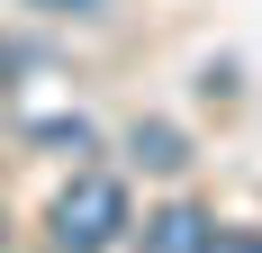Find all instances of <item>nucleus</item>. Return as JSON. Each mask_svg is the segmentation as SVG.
Listing matches in <instances>:
<instances>
[{"label": "nucleus", "instance_id": "f257e3e1", "mask_svg": "<svg viewBox=\"0 0 262 253\" xmlns=\"http://www.w3.org/2000/svg\"><path fill=\"white\" fill-rule=\"evenodd\" d=\"M46 226H54V253H108L136 217H127V190H118L108 172H81V181L54 190V217H46Z\"/></svg>", "mask_w": 262, "mask_h": 253}, {"label": "nucleus", "instance_id": "f03ea898", "mask_svg": "<svg viewBox=\"0 0 262 253\" xmlns=\"http://www.w3.org/2000/svg\"><path fill=\"white\" fill-rule=\"evenodd\" d=\"M145 253H217V217L190 208V199L154 208V217H145Z\"/></svg>", "mask_w": 262, "mask_h": 253}, {"label": "nucleus", "instance_id": "7ed1b4c3", "mask_svg": "<svg viewBox=\"0 0 262 253\" xmlns=\"http://www.w3.org/2000/svg\"><path fill=\"white\" fill-rule=\"evenodd\" d=\"M127 145H136V163H145V172H181V163H190V154H181V136H172V126H136Z\"/></svg>", "mask_w": 262, "mask_h": 253}, {"label": "nucleus", "instance_id": "20e7f679", "mask_svg": "<svg viewBox=\"0 0 262 253\" xmlns=\"http://www.w3.org/2000/svg\"><path fill=\"white\" fill-rule=\"evenodd\" d=\"M27 9H46V18H91V9H108V0H27Z\"/></svg>", "mask_w": 262, "mask_h": 253}, {"label": "nucleus", "instance_id": "39448f33", "mask_svg": "<svg viewBox=\"0 0 262 253\" xmlns=\"http://www.w3.org/2000/svg\"><path fill=\"white\" fill-rule=\"evenodd\" d=\"M217 253H262V235L253 226H217Z\"/></svg>", "mask_w": 262, "mask_h": 253}, {"label": "nucleus", "instance_id": "423d86ee", "mask_svg": "<svg viewBox=\"0 0 262 253\" xmlns=\"http://www.w3.org/2000/svg\"><path fill=\"white\" fill-rule=\"evenodd\" d=\"M0 91H9V46H0Z\"/></svg>", "mask_w": 262, "mask_h": 253}]
</instances>
